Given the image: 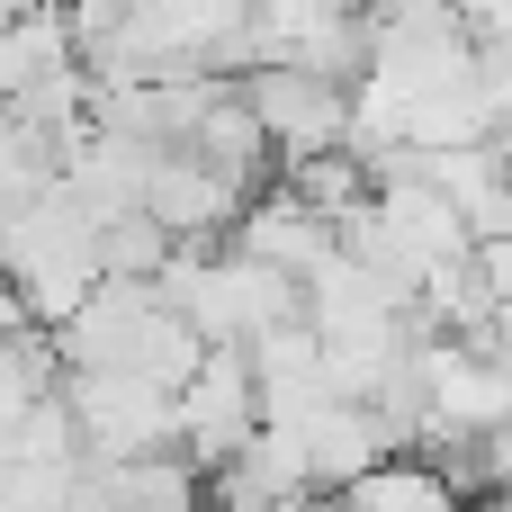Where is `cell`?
Returning <instances> with one entry per match:
<instances>
[{"label":"cell","mask_w":512,"mask_h":512,"mask_svg":"<svg viewBox=\"0 0 512 512\" xmlns=\"http://www.w3.org/2000/svg\"><path fill=\"white\" fill-rule=\"evenodd\" d=\"M243 108L261 117V135H279L297 162L306 153H324V144H342V90H324L315 72H261L252 90H243Z\"/></svg>","instance_id":"1"}]
</instances>
